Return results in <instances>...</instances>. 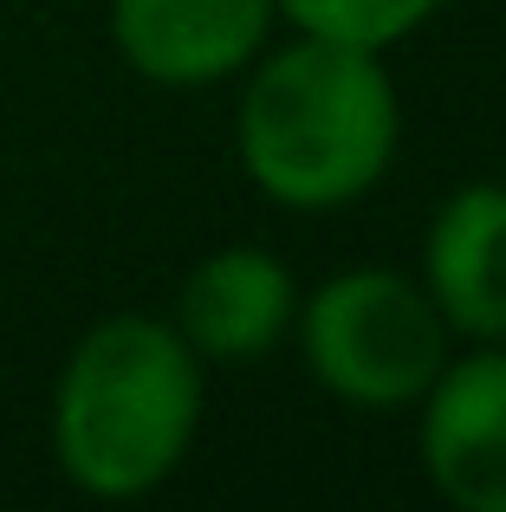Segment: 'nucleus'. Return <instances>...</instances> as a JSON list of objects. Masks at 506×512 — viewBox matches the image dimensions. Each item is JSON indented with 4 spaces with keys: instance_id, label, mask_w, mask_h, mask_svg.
Returning <instances> with one entry per match:
<instances>
[{
    "instance_id": "obj_1",
    "label": "nucleus",
    "mask_w": 506,
    "mask_h": 512,
    "mask_svg": "<svg viewBox=\"0 0 506 512\" xmlns=\"http://www.w3.org/2000/svg\"><path fill=\"white\" fill-rule=\"evenodd\" d=\"M396 137L403 111L383 52L318 33L260 59L234 117L247 182L292 214H331L370 195L396 163Z\"/></svg>"
},
{
    "instance_id": "obj_2",
    "label": "nucleus",
    "mask_w": 506,
    "mask_h": 512,
    "mask_svg": "<svg viewBox=\"0 0 506 512\" xmlns=\"http://www.w3.org/2000/svg\"><path fill=\"white\" fill-rule=\"evenodd\" d=\"M202 357L176 325L117 312L72 344L52 383V461L91 500H143L195 448Z\"/></svg>"
},
{
    "instance_id": "obj_3",
    "label": "nucleus",
    "mask_w": 506,
    "mask_h": 512,
    "mask_svg": "<svg viewBox=\"0 0 506 512\" xmlns=\"http://www.w3.org/2000/svg\"><path fill=\"white\" fill-rule=\"evenodd\" d=\"M299 350L305 370L351 409H409L429 396L448 363V318L435 312L429 286L383 266L338 273L299 299Z\"/></svg>"
},
{
    "instance_id": "obj_4",
    "label": "nucleus",
    "mask_w": 506,
    "mask_h": 512,
    "mask_svg": "<svg viewBox=\"0 0 506 512\" xmlns=\"http://www.w3.org/2000/svg\"><path fill=\"white\" fill-rule=\"evenodd\" d=\"M422 474L461 512H506V338L448 357L429 383Z\"/></svg>"
},
{
    "instance_id": "obj_5",
    "label": "nucleus",
    "mask_w": 506,
    "mask_h": 512,
    "mask_svg": "<svg viewBox=\"0 0 506 512\" xmlns=\"http://www.w3.org/2000/svg\"><path fill=\"white\" fill-rule=\"evenodd\" d=\"M273 0H111V46L150 85H221L260 59Z\"/></svg>"
},
{
    "instance_id": "obj_6",
    "label": "nucleus",
    "mask_w": 506,
    "mask_h": 512,
    "mask_svg": "<svg viewBox=\"0 0 506 512\" xmlns=\"http://www.w3.org/2000/svg\"><path fill=\"white\" fill-rule=\"evenodd\" d=\"M299 318V279L266 247H221L182 279L176 331L202 363L266 357Z\"/></svg>"
},
{
    "instance_id": "obj_7",
    "label": "nucleus",
    "mask_w": 506,
    "mask_h": 512,
    "mask_svg": "<svg viewBox=\"0 0 506 512\" xmlns=\"http://www.w3.org/2000/svg\"><path fill=\"white\" fill-rule=\"evenodd\" d=\"M422 286L448 331L474 344L506 338V188L468 182L442 201L422 240Z\"/></svg>"
},
{
    "instance_id": "obj_8",
    "label": "nucleus",
    "mask_w": 506,
    "mask_h": 512,
    "mask_svg": "<svg viewBox=\"0 0 506 512\" xmlns=\"http://www.w3.org/2000/svg\"><path fill=\"white\" fill-rule=\"evenodd\" d=\"M448 0H273V13H286L299 33L318 39H344V46H396L409 39L422 20H435Z\"/></svg>"
}]
</instances>
